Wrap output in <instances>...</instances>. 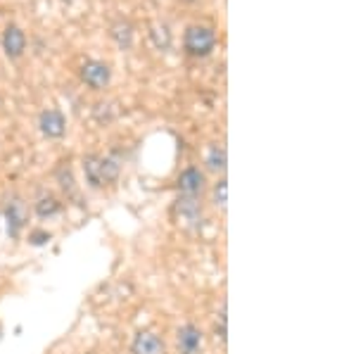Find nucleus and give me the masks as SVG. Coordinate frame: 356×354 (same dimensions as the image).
Returning a JSON list of instances; mask_svg holds the SVG:
<instances>
[{"label":"nucleus","instance_id":"f257e3e1","mask_svg":"<svg viewBox=\"0 0 356 354\" xmlns=\"http://www.w3.org/2000/svg\"><path fill=\"white\" fill-rule=\"evenodd\" d=\"M119 174H122V164L114 157H105V155L83 157V176H86V184L90 188H105L117 184Z\"/></svg>","mask_w":356,"mask_h":354},{"label":"nucleus","instance_id":"f03ea898","mask_svg":"<svg viewBox=\"0 0 356 354\" xmlns=\"http://www.w3.org/2000/svg\"><path fill=\"white\" fill-rule=\"evenodd\" d=\"M216 45V33L211 26L204 24H193L186 29V36H183V48L191 57H207L211 55Z\"/></svg>","mask_w":356,"mask_h":354},{"label":"nucleus","instance_id":"7ed1b4c3","mask_svg":"<svg viewBox=\"0 0 356 354\" xmlns=\"http://www.w3.org/2000/svg\"><path fill=\"white\" fill-rule=\"evenodd\" d=\"M174 214L176 221L188 231H197L204 221V212H202V200L200 198H178L174 204Z\"/></svg>","mask_w":356,"mask_h":354},{"label":"nucleus","instance_id":"20e7f679","mask_svg":"<svg viewBox=\"0 0 356 354\" xmlns=\"http://www.w3.org/2000/svg\"><path fill=\"white\" fill-rule=\"evenodd\" d=\"M81 81L93 90H102L107 88L112 81V67L102 60H88L81 65Z\"/></svg>","mask_w":356,"mask_h":354},{"label":"nucleus","instance_id":"39448f33","mask_svg":"<svg viewBox=\"0 0 356 354\" xmlns=\"http://www.w3.org/2000/svg\"><path fill=\"white\" fill-rule=\"evenodd\" d=\"M5 221H8V236L10 238H19L22 231L26 228L29 212H26V202L22 198H10L5 202Z\"/></svg>","mask_w":356,"mask_h":354},{"label":"nucleus","instance_id":"423d86ee","mask_svg":"<svg viewBox=\"0 0 356 354\" xmlns=\"http://www.w3.org/2000/svg\"><path fill=\"white\" fill-rule=\"evenodd\" d=\"M178 191L183 198H200L202 200L207 191V176L200 167H186L178 176Z\"/></svg>","mask_w":356,"mask_h":354},{"label":"nucleus","instance_id":"0eeeda50","mask_svg":"<svg viewBox=\"0 0 356 354\" xmlns=\"http://www.w3.org/2000/svg\"><path fill=\"white\" fill-rule=\"evenodd\" d=\"M204 335L195 323H183L176 330V352L178 354H202Z\"/></svg>","mask_w":356,"mask_h":354},{"label":"nucleus","instance_id":"6e6552de","mask_svg":"<svg viewBox=\"0 0 356 354\" xmlns=\"http://www.w3.org/2000/svg\"><path fill=\"white\" fill-rule=\"evenodd\" d=\"M131 354H166V342L152 330H140L134 335Z\"/></svg>","mask_w":356,"mask_h":354},{"label":"nucleus","instance_id":"1a4fd4ad","mask_svg":"<svg viewBox=\"0 0 356 354\" xmlns=\"http://www.w3.org/2000/svg\"><path fill=\"white\" fill-rule=\"evenodd\" d=\"M38 127L45 138H62L67 131V119L60 110H43L38 117Z\"/></svg>","mask_w":356,"mask_h":354},{"label":"nucleus","instance_id":"9d476101","mask_svg":"<svg viewBox=\"0 0 356 354\" xmlns=\"http://www.w3.org/2000/svg\"><path fill=\"white\" fill-rule=\"evenodd\" d=\"M3 50L8 57H13V60H17V57L24 55L26 50V33L22 31V26L17 24H10L8 29L3 31Z\"/></svg>","mask_w":356,"mask_h":354},{"label":"nucleus","instance_id":"9b49d317","mask_svg":"<svg viewBox=\"0 0 356 354\" xmlns=\"http://www.w3.org/2000/svg\"><path fill=\"white\" fill-rule=\"evenodd\" d=\"M204 164L209 171L214 174H223L226 171V164H228V155H226V147L223 145H211L204 155Z\"/></svg>","mask_w":356,"mask_h":354},{"label":"nucleus","instance_id":"f8f14e48","mask_svg":"<svg viewBox=\"0 0 356 354\" xmlns=\"http://www.w3.org/2000/svg\"><path fill=\"white\" fill-rule=\"evenodd\" d=\"M33 212H36V216H41V219H53V216L62 212V202L53 195H43L33 204Z\"/></svg>","mask_w":356,"mask_h":354},{"label":"nucleus","instance_id":"ddd939ff","mask_svg":"<svg viewBox=\"0 0 356 354\" xmlns=\"http://www.w3.org/2000/svg\"><path fill=\"white\" fill-rule=\"evenodd\" d=\"M226 200H228V186H226V179H221L219 184L214 186V191H211V202H214V207L226 209Z\"/></svg>","mask_w":356,"mask_h":354},{"label":"nucleus","instance_id":"4468645a","mask_svg":"<svg viewBox=\"0 0 356 354\" xmlns=\"http://www.w3.org/2000/svg\"><path fill=\"white\" fill-rule=\"evenodd\" d=\"M112 36L117 38L122 48H129V45H131V26L129 24H117V26H114V31H112Z\"/></svg>","mask_w":356,"mask_h":354},{"label":"nucleus","instance_id":"2eb2a0df","mask_svg":"<svg viewBox=\"0 0 356 354\" xmlns=\"http://www.w3.org/2000/svg\"><path fill=\"white\" fill-rule=\"evenodd\" d=\"M53 241V236H50L48 231H41V228H36V231L29 233V245H33V248H41V245H48Z\"/></svg>","mask_w":356,"mask_h":354},{"label":"nucleus","instance_id":"dca6fc26","mask_svg":"<svg viewBox=\"0 0 356 354\" xmlns=\"http://www.w3.org/2000/svg\"><path fill=\"white\" fill-rule=\"evenodd\" d=\"M57 181H60L62 191H69V193L74 191V176H72V171H69V167L67 169L62 167L60 171H57Z\"/></svg>","mask_w":356,"mask_h":354}]
</instances>
